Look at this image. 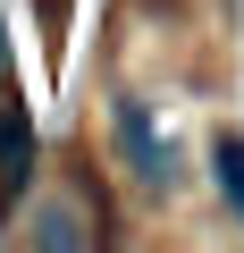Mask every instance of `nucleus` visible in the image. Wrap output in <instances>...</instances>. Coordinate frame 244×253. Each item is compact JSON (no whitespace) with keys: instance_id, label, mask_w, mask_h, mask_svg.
<instances>
[{"instance_id":"obj_1","label":"nucleus","mask_w":244,"mask_h":253,"mask_svg":"<svg viewBox=\"0 0 244 253\" xmlns=\"http://www.w3.org/2000/svg\"><path fill=\"white\" fill-rule=\"evenodd\" d=\"M26 177H34V118H26L17 101H9V110H0V219L17 211Z\"/></svg>"},{"instance_id":"obj_2","label":"nucleus","mask_w":244,"mask_h":253,"mask_svg":"<svg viewBox=\"0 0 244 253\" xmlns=\"http://www.w3.org/2000/svg\"><path fill=\"white\" fill-rule=\"evenodd\" d=\"M118 144H127V161L143 169V186H152V194H160V186L177 177V161H169V144H152V118H143L135 101L118 110Z\"/></svg>"},{"instance_id":"obj_3","label":"nucleus","mask_w":244,"mask_h":253,"mask_svg":"<svg viewBox=\"0 0 244 253\" xmlns=\"http://www.w3.org/2000/svg\"><path fill=\"white\" fill-rule=\"evenodd\" d=\"M26 236H34L42 253H76V245H93V211H76V203H42V211L26 219Z\"/></svg>"},{"instance_id":"obj_4","label":"nucleus","mask_w":244,"mask_h":253,"mask_svg":"<svg viewBox=\"0 0 244 253\" xmlns=\"http://www.w3.org/2000/svg\"><path fill=\"white\" fill-rule=\"evenodd\" d=\"M219 186H227V203L244 211V135H236V144H219Z\"/></svg>"},{"instance_id":"obj_5","label":"nucleus","mask_w":244,"mask_h":253,"mask_svg":"<svg viewBox=\"0 0 244 253\" xmlns=\"http://www.w3.org/2000/svg\"><path fill=\"white\" fill-rule=\"evenodd\" d=\"M0 76H9V51H0Z\"/></svg>"}]
</instances>
